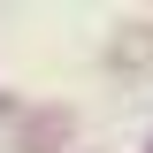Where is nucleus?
<instances>
[{"instance_id": "1", "label": "nucleus", "mask_w": 153, "mask_h": 153, "mask_svg": "<svg viewBox=\"0 0 153 153\" xmlns=\"http://www.w3.org/2000/svg\"><path fill=\"white\" fill-rule=\"evenodd\" d=\"M107 61H115L123 76H146V69H153V31H146V23H123L115 46H107Z\"/></svg>"}, {"instance_id": "2", "label": "nucleus", "mask_w": 153, "mask_h": 153, "mask_svg": "<svg viewBox=\"0 0 153 153\" xmlns=\"http://www.w3.org/2000/svg\"><path fill=\"white\" fill-rule=\"evenodd\" d=\"M61 138H69V115H38V123H23V146H31V153H54Z\"/></svg>"}]
</instances>
